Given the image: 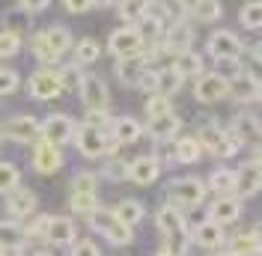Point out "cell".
I'll list each match as a JSON object with an SVG mask.
<instances>
[{
    "label": "cell",
    "instance_id": "cell-1",
    "mask_svg": "<svg viewBox=\"0 0 262 256\" xmlns=\"http://www.w3.org/2000/svg\"><path fill=\"white\" fill-rule=\"evenodd\" d=\"M30 48H33V57H36L39 63L51 66L72 48V33L66 30V27H60V24H54V27H48V30H42V33L33 36Z\"/></svg>",
    "mask_w": 262,
    "mask_h": 256
},
{
    "label": "cell",
    "instance_id": "cell-2",
    "mask_svg": "<svg viewBox=\"0 0 262 256\" xmlns=\"http://www.w3.org/2000/svg\"><path fill=\"white\" fill-rule=\"evenodd\" d=\"M75 146L83 158H101V155H114L116 143L111 137V131H101V128H93V125H81L75 131Z\"/></svg>",
    "mask_w": 262,
    "mask_h": 256
},
{
    "label": "cell",
    "instance_id": "cell-3",
    "mask_svg": "<svg viewBox=\"0 0 262 256\" xmlns=\"http://www.w3.org/2000/svg\"><path fill=\"white\" fill-rule=\"evenodd\" d=\"M86 221H90V226H93L96 232H101V236L111 241V244H116V247H125V244L134 239V229L122 226L114 218V211H107V208H98V211H93Z\"/></svg>",
    "mask_w": 262,
    "mask_h": 256
},
{
    "label": "cell",
    "instance_id": "cell-4",
    "mask_svg": "<svg viewBox=\"0 0 262 256\" xmlns=\"http://www.w3.org/2000/svg\"><path fill=\"white\" fill-rule=\"evenodd\" d=\"M75 131H78V125H75L72 116H66V113H51L45 122H39V140H45V143L60 149L63 143L75 140Z\"/></svg>",
    "mask_w": 262,
    "mask_h": 256
},
{
    "label": "cell",
    "instance_id": "cell-5",
    "mask_svg": "<svg viewBox=\"0 0 262 256\" xmlns=\"http://www.w3.org/2000/svg\"><path fill=\"white\" fill-rule=\"evenodd\" d=\"M206 185H203V179L196 176H185V179H176V182H170V206H185V208H194L203 203V197H206Z\"/></svg>",
    "mask_w": 262,
    "mask_h": 256
},
{
    "label": "cell",
    "instance_id": "cell-6",
    "mask_svg": "<svg viewBox=\"0 0 262 256\" xmlns=\"http://www.w3.org/2000/svg\"><path fill=\"white\" fill-rule=\"evenodd\" d=\"M196 140H200L203 149H209L214 158H232V155H235V149H238V143L232 140V134L224 131L221 125H214V122H212V125L200 128V137H196Z\"/></svg>",
    "mask_w": 262,
    "mask_h": 256
},
{
    "label": "cell",
    "instance_id": "cell-7",
    "mask_svg": "<svg viewBox=\"0 0 262 256\" xmlns=\"http://www.w3.org/2000/svg\"><path fill=\"white\" fill-rule=\"evenodd\" d=\"M229 96V80L224 75H217V72H206V75H200L194 83V98L196 101H203V104H214V101H221V98Z\"/></svg>",
    "mask_w": 262,
    "mask_h": 256
},
{
    "label": "cell",
    "instance_id": "cell-8",
    "mask_svg": "<svg viewBox=\"0 0 262 256\" xmlns=\"http://www.w3.org/2000/svg\"><path fill=\"white\" fill-rule=\"evenodd\" d=\"M0 137H9V140H15V143H36V140H39V119H36V116H27V113L9 116V119L3 122Z\"/></svg>",
    "mask_w": 262,
    "mask_h": 256
},
{
    "label": "cell",
    "instance_id": "cell-9",
    "mask_svg": "<svg viewBox=\"0 0 262 256\" xmlns=\"http://www.w3.org/2000/svg\"><path fill=\"white\" fill-rule=\"evenodd\" d=\"M27 87H30V96L39 98V101H51V98H57L63 93L60 72H54V69H39V72H33L30 80H27Z\"/></svg>",
    "mask_w": 262,
    "mask_h": 256
},
{
    "label": "cell",
    "instance_id": "cell-10",
    "mask_svg": "<svg viewBox=\"0 0 262 256\" xmlns=\"http://www.w3.org/2000/svg\"><path fill=\"white\" fill-rule=\"evenodd\" d=\"M209 57L221 60V63H229V60H238L242 54V39L235 36L232 30H217L209 36Z\"/></svg>",
    "mask_w": 262,
    "mask_h": 256
},
{
    "label": "cell",
    "instance_id": "cell-11",
    "mask_svg": "<svg viewBox=\"0 0 262 256\" xmlns=\"http://www.w3.org/2000/svg\"><path fill=\"white\" fill-rule=\"evenodd\" d=\"M107 48H111V54L119 57V60H134V57L143 54V42L137 39V33L131 30V27H119V30L111 33Z\"/></svg>",
    "mask_w": 262,
    "mask_h": 256
},
{
    "label": "cell",
    "instance_id": "cell-12",
    "mask_svg": "<svg viewBox=\"0 0 262 256\" xmlns=\"http://www.w3.org/2000/svg\"><path fill=\"white\" fill-rule=\"evenodd\" d=\"M78 93H81V101L90 108V111H107V104H111L107 83L98 78V75H83Z\"/></svg>",
    "mask_w": 262,
    "mask_h": 256
},
{
    "label": "cell",
    "instance_id": "cell-13",
    "mask_svg": "<svg viewBox=\"0 0 262 256\" xmlns=\"http://www.w3.org/2000/svg\"><path fill=\"white\" fill-rule=\"evenodd\" d=\"M229 134H232V140L242 146H256L262 149V125L256 116H250V113H238L235 119H232V125H229Z\"/></svg>",
    "mask_w": 262,
    "mask_h": 256
},
{
    "label": "cell",
    "instance_id": "cell-14",
    "mask_svg": "<svg viewBox=\"0 0 262 256\" xmlns=\"http://www.w3.org/2000/svg\"><path fill=\"white\" fill-rule=\"evenodd\" d=\"M191 45H194V30L188 24H182V21H173L161 36V51L164 54H173V57L191 51Z\"/></svg>",
    "mask_w": 262,
    "mask_h": 256
},
{
    "label": "cell",
    "instance_id": "cell-15",
    "mask_svg": "<svg viewBox=\"0 0 262 256\" xmlns=\"http://www.w3.org/2000/svg\"><path fill=\"white\" fill-rule=\"evenodd\" d=\"M60 167H63V152H60L57 146L45 143V140H36V149H33V170L51 176V173H57Z\"/></svg>",
    "mask_w": 262,
    "mask_h": 256
},
{
    "label": "cell",
    "instance_id": "cell-16",
    "mask_svg": "<svg viewBox=\"0 0 262 256\" xmlns=\"http://www.w3.org/2000/svg\"><path fill=\"white\" fill-rule=\"evenodd\" d=\"M158 176H161V161L155 155H140L128 164V179L134 185H152Z\"/></svg>",
    "mask_w": 262,
    "mask_h": 256
},
{
    "label": "cell",
    "instance_id": "cell-17",
    "mask_svg": "<svg viewBox=\"0 0 262 256\" xmlns=\"http://www.w3.org/2000/svg\"><path fill=\"white\" fill-rule=\"evenodd\" d=\"M262 188V173L253 167V161L250 164H242L238 170H235V200H242V197H253V194H259Z\"/></svg>",
    "mask_w": 262,
    "mask_h": 256
},
{
    "label": "cell",
    "instance_id": "cell-18",
    "mask_svg": "<svg viewBox=\"0 0 262 256\" xmlns=\"http://www.w3.org/2000/svg\"><path fill=\"white\" fill-rule=\"evenodd\" d=\"M36 206H39V200H36V194L30 188H21L18 185L12 194H6V211L12 218H27V215L36 211Z\"/></svg>",
    "mask_w": 262,
    "mask_h": 256
},
{
    "label": "cell",
    "instance_id": "cell-19",
    "mask_svg": "<svg viewBox=\"0 0 262 256\" xmlns=\"http://www.w3.org/2000/svg\"><path fill=\"white\" fill-rule=\"evenodd\" d=\"M238 215H242V203L235 197H221V200H214L212 206H209V221L217 226L238 221Z\"/></svg>",
    "mask_w": 262,
    "mask_h": 256
},
{
    "label": "cell",
    "instance_id": "cell-20",
    "mask_svg": "<svg viewBox=\"0 0 262 256\" xmlns=\"http://www.w3.org/2000/svg\"><path fill=\"white\" fill-rule=\"evenodd\" d=\"M155 224H158V229H161L164 236H182V232H188L182 211L176 206H170V203L155 211Z\"/></svg>",
    "mask_w": 262,
    "mask_h": 256
},
{
    "label": "cell",
    "instance_id": "cell-21",
    "mask_svg": "<svg viewBox=\"0 0 262 256\" xmlns=\"http://www.w3.org/2000/svg\"><path fill=\"white\" fill-rule=\"evenodd\" d=\"M140 134H143V125L134 116H116L114 125H111V137L116 143H137Z\"/></svg>",
    "mask_w": 262,
    "mask_h": 256
},
{
    "label": "cell",
    "instance_id": "cell-22",
    "mask_svg": "<svg viewBox=\"0 0 262 256\" xmlns=\"http://www.w3.org/2000/svg\"><path fill=\"white\" fill-rule=\"evenodd\" d=\"M179 128H182V119L176 116V113H167V116H158V119H149V134H152L158 143L173 140V137L179 134Z\"/></svg>",
    "mask_w": 262,
    "mask_h": 256
},
{
    "label": "cell",
    "instance_id": "cell-23",
    "mask_svg": "<svg viewBox=\"0 0 262 256\" xmlns=\"http://www.w3.org/2000/svg\"><path fill=\"white\" fill-rule=\"evenodd\" d=\"M45 239L51 244H75L78 229H75V224L69 218H54L51 215V226H48V232H45Z\"/></svg>",
    "mask_w": 262,
    "mask_h": 256
},
{
    "label": "cell",
    "instance_id": "cell-24",
    "mask_svg": "<svg viewBox=\"0 0 262 256\" xmlns=\"http://www.w3.org/2000/svg\"><path fill=\"white\" fill-rule=\"evenodd\" d=\"M229 253L232 256H262V239L256 236V229L250 232H238L229 241Z\"/></svg>",
    "mask_w": 262,
    "mask_h": 256
},
{
    "label": "cell",
    "instance_id": "cell-25",
    "mask_svg": "<svg viewBox=\"0 0 262 256\" xmlns=\"http://www.w3.org/2000/svg\"><path fill=\"white\" fill-rule=\"evenodd\" d=\"M143 215H146V211H143V203H140V200H119L114 206V218L122 226H128V229L134 224H140Z\"/></svg>",
    "mask_w": 262,
    "mask_h": 256
},
{
    "label": "cell",
    "instance_id": "cell-26",
    "mask_svg": "<svg viewBox=\"0 0 262 256\" xmlns=\"http://www.w3.org/2000/svg\"><path fill=\"white\" fill-rule=\"evenodd\" d=\"M191 239L200 247H217V244H224V226L212 224V221H203V224H196L191 229Z\"/></svg>",
    "mask_w": 262,
    "mask_h": 256
},
{
    "label": "cell",
    "instance_id": "cell-27",
    "mask_svg": "<svg viewBox=\"0 0 262 256\" xmlns=\"http://www.w3.org/2000/svg\"><path fill=\"white\" fill-rule=\"evenodd\" d=\"M27 241V229L15 221H0V247H15L21 250Z\"/></svg>",
    "mask_w": 262,
    "mask_h": 256
},
{
    "label": "cell",
    "instance_id": "cell-28",
    "mask_svg": "<svg viewBox=\"0 0 262 256\" xmlns=\"http://www.w3.org/2000/svg\"><path fill=\"white\" fill-rule=\"evenodd\" d=\"M173 69H176V75H179L182 80L185 78H200V75H203V57L194 54V51H185V54L176 57Z\"/></svg>",
    "mask_w": 262,
    "mask_h": 256
},
{
    "label": "cell",
    "instance_id": "cell-29",
    "mask_svg": "<svg viewBox=\"0 0 262 256\" xmlns=\"http://www.w3.org/2000/svg\"><path fill=\"white\" fill-rule=\"evenodd\" d=\"M131 30L137 33V39H140V42H143V48H146L149 42H155V39H161V36H164V24L155 15H143L134 27H131Z\"/></svg>",
    "mask_w": 262,
    "mask_h": 256
},
{
    "label": "cell",
    "instance_id": "cell-30",
    "mask_svg": "<svg viewBox=\"0 0 262 256\" xmlns=\"http://www.w3.org/2000/svg\"><path fill=\"white\" fill-rule=\"evenodd\" d=\"M256 80H250L245 72H238L235 78L229 80V98H235V101H253L256 98Z\"/></svg>",
    "mask_w": 262,
    "mask_h": 256
},
{
    "label": "cell",
    "instance_id": "cell-31",
    "mask_svg": "<svg viewBox=\"0 0 262 256\" xmlns=\"http://www.w3.org/2000/svg\"><path fill=\"white\" fill-rule=\"evenodd\" d=\"M143 72H146V66L140 63V57H134V60H119V63H116V78L122 80L125 87H137V80H140Z\"/></svg>",
    "mask_w": 262,
    "mask_h": 256
},
{
    "label": "cell",
    "instance_id": "cell-32",
    "mask_svg": "<svg viewBox=\"0 0 262 256\" xmlns=\"http://www.w3.org/2000/svg\"><path fill=\"white\" fill-rule=\"evenodd\" d=\"M173 149H176V161H179V164H194V161H200V155H203V146H200L196 137H179V140L173 143Z\"/></svg>",
    "mask_w": 262,
    "mask_h": 256
},
{
    "label": "cell",
    "instance_id": "cell-33",
    "mask_svg": "<svg viewBox=\"0 0 262 256\" xmlns=\"http://www.w3.org/2000/svg\"><path fill=\"white\" fill-rule=\"evenodd\" d=\"M155 78H158V90H155V96L170 98L173 93H179L182 78L176 75V69H173V66H167V69H158V72H155Z\"/></svg>",
    "mask_w": 262,
    "mask_h": 256
},
{
    "label": "cell",
    "instance_id": "cell-34",
    "mask_svg": "<svg viewBox=\"0 0 262 256\" xmlns=\"http://www.w3.org/2000/svg\"><path fill=\"white\" fill-rule=\"evenodd\" d=\"M98 57H101V45H98L96 39H90V36H83L81 42L75 45V66H90L96 63Z\"/></svg>",
    "mask_w": 262,
    "mask_h": 256
},
{
    "label": "cell",
    "instance_id": "cell-35",
    "mask_svg": "<svg viewBox=\"0 0 262 256\" xmlns=\"http://www.w3.org/2000/svg\"><path fill=\"white\" fill-rule=\"evenodd\" d=\"M206 188H212L214 194H221V197H229L232 188H235V170H227V167H217L212 176H209V185Z\"/></svg>",
    "mask_w": 262,
    "mask_h": 256
},
{
    "label": "cell",
    "instance_id": "cell-36",
    "mask_svg": "<svg viewBox=\"0 0 262 256\" xmlns=\"http://www.w3.org/2000/svg\"><path fill=\"white\" fill-rule=\"evenodd\" d=\"M188 12H194L196 21H217L221 12H224V6L217 0H200V3H191L188 6Z\"/></svg>",
    "mask_w": 262,
    "mask_h": 256
},
{
    "label": "cell",
    "instance_id": "cell-37",
    "mask_svg": "<svg viewBox=\"0 0 262 256\" xmlns=\"http://www.w3.org/2000/svg\"><path fill=\"white\" fill-rule=\"evenodd\" d=\"M21 182V170L9 161H0V194H12Z\"/></svg>",
    "mask_w": 262,
    "mask_h": 256
},
{
    "label": "cell",
    "instance_id": "cell-38",
    "mask_svg": "<svg viewBox=\"0 0 262 256\" xmlns=\"http://www.w3.org/2000/svg\"><path fill=\"white\" fill-rule=\"evenodd\" d=\"M238 18H242V24H245L247 30L262 27V0H250V3H245L242 12H238Z\"/></svg>",
    "mask_w": 262,
    "mask_h": 256
},
{
    "label": "cell",
    "instance_id": "cell-39",
    "mask_svg": "<svg viewBox=\"0 0 262 256\" xmlns=\"http://www.w3.org/2000/svg\"><path fill=\"white\" fill-rule=\"evenodd\" d=\"M69 206H72L75 215H86L90 218L93 211H98V200H96V194H72Z\"/></svg>",
    "mask_w": 262,
    "mask_h": 256
},
{
    "label": "cell",
    "instance_id": "cell-40",
    "mask_svg": "<svg viewBox=\"0 0 262 256\" xmlns=\"http://www.w3.org/2000/svg\"><path fill=\"white\" fill-rule=\"evenodd\" d=\"M18 51H21V36L15 30H0V60L15 57Z\"/></svg>",
    "mask_w": 262,
    "mask_h": 256
},
{
    "label": "cell",
    "instance_id": "cell-41",
    "mask_svg": "<svg viewBox=\"0 0 262 256\" xmlns=\"http://www.w3.org/2000/svg\"><path fill=\"white\" fill-rule=\"evenodd\" d=\"M116 12L125 18V21H140V18L146 15V3H140V0H125V3H116Z\"/></svg>",
    "mask_w": 262,
    "mask_h": 256
},
{
    "label": "cell",
    "instance_id": "cell-42",
    "mask_svg": "<svg viewBox=\"0 0 262 256\" xmlns=\"http://www.w3.org/2000/svg\"><path fill=\"white\" fill-rule=\"evenodd\" d=\"M81 80H83L81 66L69 63V66L60 69V83H63V90H81Z\"/></svg>",
    "mask_w": 262,
    "mask_h": 256
},
{
    "label": "cell",
    "instance_id": "cell-43",
    "mask_svg": "<svg viewBox=\"0 0 262 256\" xmlns=\"http://www.w3.org/2000/svg\"><path fill=\"white\" fill-rule=\"evenodd\" d=\"M101 173L111 179V182H125V179H128V164H125L122 158H107Z\"/></svg>",
    "mask_w": 262,
    "mask_h": 256
},
{
    "label": "cell",
    "instance_id": "cell-44",
    "mask_svg": "<svg viewBox=\"0 0 262 256\" xmlns=\"http://www.w3.org/2000/svg\"><path fill=\"white\" fill-rule=\"evenodd\" d=\"M146 113H149V119H158V116L173 113V104H170V98H164V96H149Z\"/></svg>",
    "mask_w": 262,
    "mask_h": 256
},
{
    "label": "cell",
    "instance_id": "cell-45",
    "mask_svg": "<svg viewBox=\"0 0 262 256\" xmlns=\"http://www.w3.org/2000/svg\"><path fill=\"white\" fill-rule=\"evenodd\" d=\"M98 176L96 173H78L72 179V194H96Z\"/></svg>",
    "mask_w": 262,
    "mask_h": 256
},
{
    "label": "cell",
    "instance_id": "cell-46",
    "mask_svg": "<svg viewBox=\"0 0 262 256\" xmlns=\"http://www.w3.org/2000/svg\"><path fill=\"white\" fill-rule=\"evenodd\" d=\"M21 78H18L15 69H6V66H0V96H9V93H15Z\"/></svg>",
    "mask_w": 262,
    "mask_h": 256
},
{
    "label": "cell",
    "instance_id": "cell-47",
    "mask_svg": "<svg viewBox=\"0 0 262 256\" xmlns=\"http://www.w3.org/2000/svg\"><path fill=\"white\" fill-rule=\"evenodd\" d=\"M83 125H93V128H101V131H107V128L114 125V116L107 111H90L83 116Z\"/></svg>",
    "mask_w": 262,
    "mask_h": 256
},
{
    "label": "cell",
    "instance_id": "cell-48",
    "mask_svg": "<svg viewBox=\"0 0 262 256\" xmlns=\"http://www.w3.org/2000/svg\"><path fill=\"white\" fill-rule=\"evenodd\" d=\"M48 226H51V215H42L39 221H33L30 226H24V229H27V239H45Z\"/></svg>",
    "mask_w": 262,
    "mask_h": 256
},
{
    "label": "cell",
    "instance_id": "cell-49",
    "mask_svg": "<svg viewBox=\"0 0 262 256\" xmlns=\"http://www.w3.org/2000/svg\"><path fill=\"white\" fill-rule=\"evenodd\" d=\"M69 256H98V247L90 239H83V241H75L72 244V253Z\"/></svg>",
    "mask_w": 262,
    "mask_h": 256
},
{
    "label": "cell",
    "instance_id": "cell-50",
    "mask_svg": "<svg viewBox=\"0 0 262 256\" xmlns=\"http://www.w3.org/2000/svg\"><path fill=\"white\" fill-rule=\"evenodd\" d=\"M137 90H143V93H152V96H155V90H158V78H155V72H152V69H146V72L140 75Z\"/></svg>",
    "mask_w": 262,
    "mask_h": 256
},
{
    "label": "cell",
    "instance_id": "cell-51",
    "mask_svg": "<svg viewBox=\"0 0 262 256\" xmlns=\"http://www.w3.org/2000/svg\"><path fill=\"white\" fill-rule=\"evenodd\" d=\"M63 9L72 12V15H81V12H90V9H93V3H90V0H66Z\"/></svg>",
    "mask_w": 262,
    "mask_h": 256
},
{
    "label": "cell",
    "instance_id": "cell-52",
    "mask_svg": "<svg viewBox=\"0 0 262 256\" xmlns=\"http://www.w3.org/2000/svg\"><path fill=\"white\" fill-rule=\"evenodd\" d=\"M18 9H21V12H45V9H48V3H45V0H36V3L24 0V3H18Z\"/></svg>",
    "mask_w": 262,
    "mask_h": 256
},
{
    "label": "cell",
    "instance_id": "cell-53",
    "mask_svg": "<svg viewBox=\"0 0 262 256\" xmlns=\"http://www.w3.org/2000/svg\"><path fill=\"white\" fill-rule=\"evenodd\" d=\"M0 256H24V253L15 250V247H0Z\"/></svg>",
    "mask_w": 262,
    "mask_h": 256
},
{
    "label": "cell",
    "instance_id": "cell-54",
    "mask_svg": "<svg viewBox=\"0 0 262 256\" xmlns=\"http://www.w3.org/2000/svg\"><path fill=\"white\" fill-rule=\"evenodd\" d=\"M253 60H259V63H262V42L253 48Z\"/></svg>",
    "mask_w": 262,
    "mask_h": 256
},
{
    "label": "cell",
    "instance_id": "cell-55",
    "mask_svg": "<svg viewBox=\"0 0 262 256\" xmlns=\"http://www.w3.org/2000/svg\"><path fill=\"white\" fill-rule=\"evenodd\" d=\"M253 167H256V170H259V173H262V152H259V155H256V158H253Z\"/></svg>",
    "mask_w": 262,
    "mask_h": 256
},
{
    "label": "cell",
    "instance_id": "cell-56",
    "mask_svg": "<svg viewBox=\"0 0 262 256\" xmlns=\"http://www.w3.org/2000/svg\"><path fill=\"white\" fill-rule=\"evenodd\" d=\"M256 101H259V104H262V83H259V87H256Z\"/></svg>",
    "mask_w": 262,
    "mask_h": 256
},
{
    "label": "cell",
    "instance_id": "cell-57",
    "mask_svg": "<svg viewBox=\"0 0 262 256\" xmlns=\"http://www.w3.org/2000/svg\"><path fill=\"white\" fill-rule=\"evenodd\" d=\"M256 236H259V239H262V221H259V224H256Z\"/></svg>",
    "mask_w": 262,
    "mask_h": 256
},
{
    "label": "cell",
    "instance_id": "cell-58",
    "mask_svg": "<svg viewBox=\"0 0 262 256\" xmlns=\"http://www.w3.org/2000/svg\"><path fill=\"white\" fill-rule=\"evenodd\" d=\"M155 256H173V253H167V250H164V247H161V250H158V253H155Z\"/></svg>",
    "mask_w": 262,
    "mask_h": 256
},
{
    "label": "cell",
    "instance_id": "cell-59",
    "mask_svg": "<svg viewBox=\"0 0 262 256\" xmlns=\"http://www.w3.org/2000/svg\"><path fill=\"white\" fill-rule=\"evenodd\" d=\"M217 256H232V253H217Z\"/></svg>",
    "mask_w": 262,
    "mask_h": 256
},
{
    "label": "cell",
    "instance_id": "cell-60",
    "mask_svg": "<svg viewBox=\"0 0 262 256\" xmlns=\"http://www.w3.org/2000/svg\"><path fill=\"white\" fill-rule=\"evenodd\" d=\"M36 256H51V253H36Z\"/></svg>",
    "mask_w": 262,
    "mask_h": 256
},
{
    "label": "cell",
    "instance_id": "cell-61",
    "mask_svg": "<svg viewBox=\"0 0 262 256\" xmlns=\"http://www.w3.org/2000/svg\"><path fill=\"white\" fill-rule=\"evenodd\" d=\"M0 140H3V137H0Z\"/></svg>",
    "mask_w": 262,
    "mask_h": 256
}]
</instances>
